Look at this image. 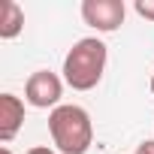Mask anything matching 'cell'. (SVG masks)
Segmentation results:
<instances>
[{
  "label": "cell",
  "instance_id": "6da1fadb",
  "mask_svg": "<svg viewBox=\"0 0 154 154\" xmlns=\"http://www.w3.org/2000/svg\"><path fill=\"white\" fill-rule=\"evenodd\" d=\"M109 48L97 36H85L79 42H72V48L63 57V82L72 91H91L100 85L103 72H106Z\"/></svg>",
  "mask_w": 154,
  "mask_h": 154
},
{
  "label": "cell",
  "instance_id": "7a4b0ae2",
  "mask_svg": "<svg viewBox=\"0 0 154 154\" xmlns=\"http://www.w3.org/2000/svg\"><path fill=\"white\" fill-rule=\"evenodd\" d=\"M48 133L60 154H88V148L94 145L91 115L75 103H60L48 112Z\"/></svg>",
  "mask_w": 154,
  "mask_h": 154
},
{
  "label": "cell",
  "instance_id": "3957f363",
  "mask_svg": "<svg viewBox=\"0 0 154 154\" xmlns=\"http://www.w3.org/2000/svg\"><path fill=\"white\" fill-rule=\"evenodd\" d=\"M63 97V82L51 69H36L24 82V100L33 109H57Z\"/></svg>",
  "mask_w": 154,
  "mask_h": 154
},
{
  "label": "cell",
  "instance_id": "277c9868",
  "mask_svg": "<svg viewBox=\"0 0 154 154\" xmlns=\"http://www.w3.org/2000/svg\"><path fill=\"white\" fill-rule=\"evenodd\" d=\"M127 6L124 0H85L82 3V18L100 33H112L124 24Z\"/></svg>",
  "mask_w": 154,
  "mask_h": 154
},
{
  "label": "cell",
  "instance_id": "5b68a950",
  "mask_svg": "<svg viewBox=\"0 0 154 154\" xmlns=\"http://www.w3.org/2000/svg\"><path fill=\"white\" fill-rule=\"evenodd\" d=\"M24 124V103L15 94H0V139L12 142Z\"/></svg>",
  "mask_w": 154,
  "mask_h": 154
},
{
  "label": "cell",
  "instance_id": "8992f818",
  "mask_svg": "<svg viewBox=\"0 0 154 154\" xmlns=\"http://www.w3.org/2000/svg\"><path fill=\"white\" fill-rule=\"evenodd\" d=\"M24 30V9L15 0H3L0 3V39H15Z\"/></svg>",
  "mask_w": 154,
  "mask_h": 154
},
{
  "label": "cell",
  "instance_id": "52a82bcc",
  "mask_svg": "<svg viewBox=\"0 0 154 154\" xmlns=\"http://www.w3.org/2000/svg\"><path fill=\"white\" fill-rule=\"evenodd\" d=\"M133 9H136V15H142L145 21H154V0H136Z\"/></svg>",
  "mask_w": 154,
  "mask_h": 154
},
{
  "label": "cell",
  "instance_id": "ba28073f",
  "mask_svg": "<svg viewBox=\"0 0 154 154\" xmlns=\"http://www.w3.org/2000/svg\"><path fill=\"white\" fill-rule=\"evenodd\" d=\"M136 154H154V139H145V142H139Z\"/></svg>",
  "mask_w": 154,
  "mask_h": 154
},
{
  "label": "cell",
  "instance_id": "9c48e42d",
  "mask_svg": "<svg viewBox=\"0 0 154 154\" xmlns=\"http://www.w3.org/2000/svg\"><path fill=\"white\" fill-rule=\"evenodd\" d=\"M24 154H57V151L48 148V145H36V148H30V151H24Z\"/></svg>",
  "mask_w": 154,
  "mask_h": 154
},
{
  "label": "cell",
  "instance_id": "30bf717a",
  "mask_svg": "<svg viewBox=\"0 0 154 154\" xmlns=\"http://www.w3.org/2000/svg\"><path fill=\"white\" fill-rule=\"evenodd\" d=\"M0 154H12V148H9V145H3V148H0Z\"/></svg>",
  "mask_w": 154,
  "mask_h": 154
},
{
  "label": "cell",
  "instance_id": "8fae6325",
  "mask_svg": "<svg viewBox=\"0 0 154 154\" xmlns=\"http://www.w3.org/2000/svg\"><path fill=\"white\" fill-rule=\"evenodd\" d=\"M151 97H154V72H151Z\"/></svg>",
  "mask_w": 154,
  "mask_h": 154
}]
</instances>
